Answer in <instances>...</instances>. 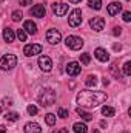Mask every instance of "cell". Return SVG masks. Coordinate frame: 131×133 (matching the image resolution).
<instances>
[{
    "instance_id": "6da1fadb",
    "label": "cell",
    "mask_w": 131,
    "mask_h": 133,
    "mask_svg": "<svg viewBox=\"0 0 131 133\" xmlns=\"http://www.w3.org/2000/svg\"><path fill=\"white\" fill-rule=\"evenodd\" d=\"M108 99V95L105 91H90V90H83L77 95V104L80 107H86V108H94L100 105L102 102Z\"/></svg>"
},
{
    "instance_id": "7a4b0ae2",
    "label": "cell",
    "mask_w": 131,
    "mask_h": 133,
    "mask_svg": "<svg viewBox=\"0 0 131 133\" xmlns=\"http://www.w3.org/2000/svg\"><path fill=\"white\" fill-rule=\"evenodd\" d=\"M56 91L54 90H51V88H43V90H40V93H39V102H40V105H43V107H49V105H53L54 102H56Z\"/></svg>"
},
{
    "instance_id": "3957f363",
    "label": "cell",
    "mask_w": 131,
    "mask_h": 133,
    "mask_svg": "<svg viewBox=\"0 0 131 133\" xmlns=\"http://www.w3.org/2000/svg\"><path fill=\"white\" fill-rule=\"evenodd\" d=\"M17 65V57L14 56V54H5L2 59H0V66L3 68V70H12L14 66Z\"/></svg>"
},
{
    "instance_id": "277c9868",
    "label": "cell",
    "mask_w": 131,
    "mask_h": 133,
    "mask_svg": "<svg viewBox=\"0 0 131 133\" xmlns=\"http://www.w3.org/2000/svg\"><path fill=\"white\" fill-rule=\"evenodd\" d=\"M68 23H69V26H72V28H77V26L82 23V11H80L79 8H76V9L71 11V14H69V17H68Z\"/></svg>"
},
{
    "instance_id": "5b68a950",
    "label": "cell",
    "mask_w": 131,
    "mask_h": 133,
    "mask_svg": "<svg viewBox=\"0 0 131 133\" xmlns=\"http://www.w3.org/2000/svg\"><path fill=\"white\" fill-rule=\"evenodd\" d=\"M66 46L69 48V50H80L82 46H83V40L80 39V37H77V36H68L66 37Z\"/></svg>"
},
{
    "instance_id": "8992f818",
    "label": "cell",
    "mask_w": 131,
    "mask_h": 133,
    "mask_svg": "<svg viewBox=\"0 0 131 133\" xmlns=\"http://www.w3.org/2000/svg\"><path fill=\"white\" fill-rule=\"evenodd\" d=\"M42 50H43L42 45H39V43H30V45H26L23 48V53H25V56L31 57V56H35V54H40Z\"/></svg>"
},
{
    "instance_id": "52a82bcc",
    "label": "cell",
    "mask_w": 131,
    "mask_h": 133,
    "mask_svg": "<svg viewBox=\"0 0 131 133\" xmlns=\"http://www.w3.org/2000/svg\"><path fill=\"white\" fill-rule=\"evenodd\" d=\"M60 39H62V34H60V31H57L56 28L48 30V33H46V40H48L51 45L59 43V42H60Z\"/></svg>"
},
{
    "instance_id": "ba28073f",
    "label": "cell",
    "mask_w": 131,
    "mask_h": 133,
    "mask_svg": "<svg viewBox=\"0 0 131 133\" xmlns=\"http://www.w3.org/2000/svg\"><path fill=\"white\" fill-rule=\"evenodd\" d=\"M39 66L43 70V71H51V68H53V61H51V57L49 56H40L39 57Z\"/></svg>"
},
{
    "instance_id": "9c48e42d",
    "label": "cell",
    "mask_w": 131,
    "mask_h": 133,
    "mask_svg": "<svg viewBox=\"0 0 131 133\" xmlns=\"http://www.w3.org/2000/svg\"><path fill=\"white\" fill-rule=\"evenodd\" d=\"M90 26H91L94 31L100 33V31L105 28V19H103V17H94V19H91V20H90Z\"/></svg>"
},
{
    "instance_id": "30bf717a",
    "label": "cell",
    "mask_w": 131,
    "mask_h": 133,
    "mask_svg": "<svg viewBox=\"0 0 131 133\" xmlns=\"http://www.w3.org/2000/svg\"><path fill=\"white\" fill-rule=\"evenodd\" d=\"M80 65H79V62H69L68 65H66V73L69 74V76H77L79 73H80Z\"/></svg>"
},
{
    "instance_id": "8fae6325",
    "label": "cell",
    "mask_w": 131,
    "mask_h": 133,
    "mask_svg": "<svg viewBox=\"0 0 131 133\" xmlns=\"http://www.w3.org/2000/svg\"><path fill=\"white\" fill-rule=\"evenodd\" d=\"M53 12L56 16H63V14L68 12V5H65V3H54L53 5Z\"/></svg>"
},
{
    "instance_id": "7c38bea8",
    "label": "cell",
    "mask_w": 131,
    "mask_h": 133,
    "mask_svg": "<svg viewBox=\"0 0 131 133\" xmlns=\"http://www.w3.org/2000/svg\"><path fill=\"white\" fill-rule=\"evenodd\" d=\"M94 56L97 57L100 62H108V61H110V54H108V51L103 50V48H96V50H94Z\"/></svg>"
},
{
    "instance_id": "4fadbf2b",
    "label": "cell",
    "mask_w": 131,
    "mask_h": 133,
    "mask_svg": "<svg viewBox=\"0 0 131 133\" xmlns=\"http://www.w3.org/2000/svg\"><path fill=\"white\" fill-rule=\"evenodd\" d=\"M31 14H33L34 17L42 19V17H45L46 9H45V6H43V5H35V6H33V9H31Z\"/></svg>"
},
{
    "instance_id": "5bb4252c",
    "label": "cell",
    "mask_w": 131,
    "mask_h": 133,
    "mask_svg": "<svg viewBox=\"0 0 131 133\" xmlns=\"http://www.w3.org/2000/svg\"><path fill=\"white\" fill-rule=\"evenodd\" d=\"M120 9H122V5H120V3H117V2L110 3V5H108V8H106V11H108V14H110V16H116V14H119V12H120Z\"/></svg>"
},
{
    "instance_id": "9a60e30c",
    "label": "cell",
    "mask_w": 131,
    "mask_h": 133,
    "mask_svg": "<svg viewBox=\"0 0 131 133\" xmlns=\"http://www.w3.org/2000/svg\"><path fill=\"white\" fill-rule=\"evenodd\" d=\"M25 133H42V129L37 122H28L25 125Z\"/></svg>"
},
{
    "instance_id": "2e32d148",
    "label": "cell",
    "mask_w": 131,
    "mask_h": 133,
    "mask_svg": "<svg viewBox=\"0 0 131 133\" xmlns=\"http://www.w3.org/2000/svg\"><path fill=\"white\" fill-rule=\"evenodd\" d=\"M23 30H25V33L35 34V33H37V25L34 23L33 20H26V22H25V25H23Z\"/></svg>"
},
{
    "instance_id": "e0dca14e",
    "label": "cell",
    "mask_w": 131,
    "mask_h": 133,
    "mask_svg": "<svg viewBox=\"0 0 131 133\" xmlns=\"http://www.w3.org/2000/svg\"><path fill=\"white\" fill-rule=\"evenodd\" d=\"M72 130H74V133H86L88 132V127L83 122H76L72 125Z\"/></svg>"
},
{
    "instance_id": "ac0fdd59",
    "label": "cell",
    "mask_w": 131,
    "mask_h": 133,
    "mask_svg": "<svg viewBox=\"0 0 131 133\" xmlns=\"http://www.w3.org/2000/svg\"><path fill=\"white\" fill-rule=\"evenodd\" d=\"M3 39L6 42H14V31L11 28H5L3 30Z\"/></svg>"
},
{
    "instance_id": "d6986e66",
    "label": "cell",
    "mask_w": 131,
    "mask_h": 133,
    "mask_svg": "<svg viewBox=\"0 0 131 133\" xmlns=\"http://www.w3.org/2000/svg\"><path fill=\"white\" fill-rule=\"evenodd\" d=\"M77 115H79L83 121H91V119H93V115L88 113V111H85L83 108H77Z\"/></svg>"
},
{
    "instance_id": "ffe728a7",
    "label": "cell",
    "mask_w": 131,
    "mask_h": 133,
    "mask_svg": "<svg viewBox=\"0 0 131 133\" xmlns=\"http://www.w3.org/2000/svg\"><path fill=\"white\" fill-rule=\"evenodd\" d=\"M6 121H11V122H16V121H19L20 119V116H19V113H16V111H9V113H6Z\"/></svg>"
},
{
    "instance_id": "44dd1931",
    "label": "cell",
    "mask_w": 131,
    "mask_h": 133,
    "mask_svg": "<svg viewBox=\"0 0 131 133\" xmlns=\"http://www.w3.org/2000/svg\"><path fill=\"white\" fill-rule=\"evenodd\" d=\"M85 84H86V87H96L97 85V77L96 76H88Z\"/></svg>"
},
{
    "instance_id": "7402d4cb",
    "label": "cell",
    "mask_w": 131,
    "mask_h": 133,
    "mask_svg": "<svg viewBox=\"0 0 131 133\" xmlns=\"http://www.w3.org/2000/svg\"><path fill=\"white\" fill-rule=\"evenodd\" d=\"M114 108L113 107H108V105H105L103 108H102V115H105V116H114Z\"/></svg>"
},
{
    "instance_id": "603a6c76",
    "label": "cell",
    "mask_w": 131,
    "mask_h": 133,
    "mask_svg": "<svg viewBox=\"0 0 131 133\" xmlns=\"http://www.w3.org/2000/svg\"><path fill=\"white\" fill-rule=\"evenodd\" d=\"M88 5H90V8H93V9H100V8H102V2H100V0H88Z\"/></svg>"
},
{
    "instance_id": "cb8c5ba5",
    "label": "cell",
    "mask_w": 131,
    "mask_h": 133,
    "mask_svg": "<svg viewBox=\"0 0 131 133\" xmlns=\"http://www.w3.org/2000/svg\"><path fill=\"white\" fill-rule=\"evenodd\" d=\"M45 121H46L48 125H54V124H56V116H54L53 113H48V115L45 116Z\"/></svg>"
},
{
    "instance_id": "d4e9b609",
    "label": "cell",
    "mask_w": 131,
    "mask_h": 133,
    "mask_svg": "<svg viewBox=\"0 0 131 133\" xmlns=\"http://www.w3.org/2000/svg\"><path fill=\"white\" fill-rule=\"evenodd\" d=\"M22 17H23V14H22V11H14L12 14H11V19L14 20V22H19V20H22Z\"/></svg>"
},
{
    "instance_id": "484cf974",
    "label": "cell",
    "mask_w": 131,
    "mask_h": 133,
    "mask_svg": "<svg viewBox=\"0 0 131 133\" xmlns=\"http://www.w3.org/2000/svg\"><path fill=\"white\" fill-rule=\"evenodd\" d=\"M80 62H82L83 65H88V64L91 62V57H90V54H88V53H83V54H80Z\"/></svg>"
},
{
    "instance_id": "4316f807",
    "label": "cell",
    "mask_w": 131,
    "mask_h": 133,
    "mask_svg": "<svg viewBox=\"0 0 131 133\" xmlns=\"http://www.w3.org/2000/svg\"><path fill=\"white\" fill-rule=\"evenodd\" d=\"M57 115H59L60 118H63V119L69 116V113H68V110H65L63 107H59V108H57Z\"/></svg>"
},
{
    "instance_id": "83f0119b",
    "label": "cell",
    "mask_w": 131,
    "mask_h": 133,
    "mask_svg": "<svg viewBox=\"0 0 131 133\" xmlns=\"http://www.w3.org/2000/svg\"><path fill=\"white\" fill-rule=\"evenodd\" d=\"M123 74L125 76H131V62H125V65H123Z\"/></svg>"
},
{
    "instance_id": "f1b7e54d",
    "label": "cell",
    "mask_w": 131,
    "mask_h": 133,
    "mask_svg": "<svg viewBox=\"0 0 131 133\" xmlns=\"http://www.w3.org/2000/svg\"><path fill=\"white\" fill-rule=\"evenodd\" d=\"M17 37H19L22 42H25V40H26V33H25V30H19V31H17Z\"/></svg>"
},
{
    "instance_id": "f546056e",
    "label": "cell",
    "mask_w": 131,
    "mask_h": 133,
    "mask_svg": "<svg viewBox=\"0 0 131 133\" xmlns=\"http://www.w3.org/2000/svg\"><path fill=\"white\" fill-rule=\"evenodd\" d=\"M28 113H30L31 116L35 115V113H37V107H35V105H30V107H28Z\"/></svg>"
},
{
    "instance_id": "4dcf8cb0",
    "label": "cell",
    "mask_w": 131,
    "mask_h": 133,
    "mask_svg": "<svg viewBox=\"0 0 131 133\" xmlns=\"http://www.w3.org/2000/svg\"><path fill=\"white\" fill-rule=\"evenodd\" d=\"M122 19H123L125 22H130V20H131V12H128V11H127V12H123V17H122Z\"/></svg>"
},
{
    "instance_id": "1f68e13d",
    "label": "cell",
    "mask_w": 131,
    "mask_h": 133,
    "mask_svg": "<svg viewBox=\"0 0 131 133\" xmlns=\"http://www.w3.org/2000/svg\"><path fill=\"white\" fill-rule=\"evenodd\" d=\"M31 3H33L31 0H20V5H22V6H28V5H31Z\"/></svg>"
},
{
    "instance_id": "d6a6232c",
    "label": "cell",
    "mask_w": 131,
    "mask_h": 133,
    "mask_svg": "<svg viewBox=\"0 0 131 133\" xmlns=\"http://www.w3.org/2000/svg\"><path fill=\"white\" fill-rule=\"evenodd\" d=\"M120 33H122V28H120V26H116V28H114V34H116V36H119Z\"/></svg>"
},
{
    "instance_id": "836d02e7",
    "label": "cell",
    "mask_w": 131,
    "mask_h": 133,
    "mask_svg": "<svg viewBox=\"0 0 131 133\" xmlns=\"http://www.w3.org/2000/svg\"><path fill=\"white\" fill-rule=\"evenodd\" d=\"M3 102H5L6 105H11V102H12V101H11V99H8V98H5V99H3Z\"/></svg>"
},
{
    "instance_id": "e575fe53",
    "label": "cell",
    "mask_w": 131,
    "mask_h": 133,
    "mask_svg": "<svg viewBox=\"0 0 131 133\" xmlns=\"http://www.w3.org/2000/svg\"><path fill=\"white\" fill-rule=\"evenodd\" d=\"M0 133H6V127L5 125H0Z\"/></svg>"
},
{
    "instance_id": "d590c367",
    "label": "cell",
    "mask_w": 131,
    "mask_h": 133,
    "mask_svg": "<svg viewBox=\"0 0 131 133\" xmlns=\"http://www.w3.org/2000/svg\"><path fill=\"white\" fill-rule=\"evenodd\" d=\"M120 48H122V46H120V45H114V50H116V51H119V50H120Z\"/></svg>"
},
{
    "instance_id": "8d00e7d4",
    "label": "cell",
    "mask_w": 131,
    "mask_h": 133,
    "mask_svg": "<svg viewBox=\"0 0 131 133\" xmlns=\"http://www.w3.org/2000/svg\"><path fill=\"white\" fill-rule=\"evenodd\" d=\"M100 127H103V129H105V127H106V122H105V121H102V122H100Z\"/></svg>"
},
{
    "instance_id": "74e56055",
    "label": "cell",
    "mask_w": 131,
    "mask_h": 133,
    "mask_svg": "<svg viewBox=\"0 0 131 133\" xmlns=\"http://www.w3.org/2000/svg\"><path fill=\"white\" fill-rule=\"evenodd\" d=\"M69 2H71V3H80L82 0H69Z\"/></svg>"
},
{
    "instance_id": "f35d334b",
    "label": "cell",
    "mask_w": 131,
    "mask_h": 133,
    "mask_svg": "<svg viewBox=\"0 0 131 133\" xmlns=\"http://www.w3.org/2000/svg\"><path fill=\"white\" fill-rule=\"evenodd\" d=\"M93 133H99V130H93Z\"/></svg>"
},
{
    "instance_id": "ab89813d",
    "label": "cell",
    "mask_w": 131,
    "mask_h": 133,
    "mask_svg": "<svg viewBox=\"0 0 131 133\" xmlns=\"http://www.w3.org/2000/svg\"><path fill=\"white\" fill-rule=\"evenodd\" d=\"M0 3H3V0H0Z\"/></svg>"
},
{
    "instance_id": "60d3db41",
    "label": "cell",
    "mask_w": 131,
    "mask_h": 133,
    "mask_svg": "<svg viewBox=\"0 0 131 133\" xmlns=\"http://www.w3.org/2000/svg\"><path fill=\"white\" fill-rule=\"evenodd\" d=\"M122 133H128V132H122Z\"/></svg>"
},
{
    "instance_id": "b9f144b4",
    "label": "cell",
    "mask_w": 131,
    "mask_h": 133,
    "mask_svg": "<svg viewBox=\"0 0 131 133\" xmlns=\"http://www.w3.org/2000/svg\"><path fill=\"white\" fill-rule=\"evenodd\" d=\"M0 111H2V107H0Z\"/></svg>"
},
{
    "instance_id": "7bdbcfd3",
    "label": "cell",
    "mask_w": 131,
    "mask_h": 133,
    "mask_svg": "<svg viewBox=\"0 0 131 133\" xmlns=\"http://www.w3.org/2000/svg\"><path fill=\"white\" fill-rule=\"evenodd\" d=\"M127 2H130V0H127Z\"/></svg>"
}]
</instances>
